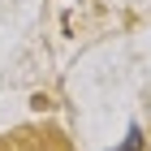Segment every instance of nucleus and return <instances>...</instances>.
I'll return each mask as SVG.
<instances>
[{
  "label": "nucleus",
  "mask_w": 151,
  "mask_h": 151,
  "mask_svg": "<svg viewBox=\"0 0 151 151\" xmlns=\"http://www.w3.org/2000/svg\"><path fill=\"white\" fill-rule=\"evenodd\" d=\"M116 151H142V134H138V125H129V134H125V142Z\"/></svg>",
  "instance_id": "f257e3e1"
}]
</instances>
